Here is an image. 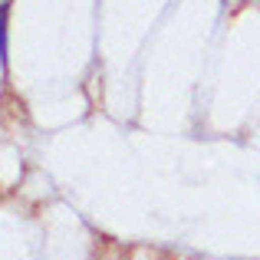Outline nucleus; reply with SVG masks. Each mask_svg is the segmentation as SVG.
<instances>
[{
  "mask_svg": "<svg viewBox=\"0 0 260 260\" xmlns=\"http://www.w3.org/2000/svg\"><path fill=\"white\" fill-rule=\"evenodd\" d=\"M7 17H10V4H0V66L7 70Z\"/></svg>",
  "mask_w": 260,
  "mask_h": 260,
  "instance_id": "1",
  "label": "nucleus"
}]
</instances>
